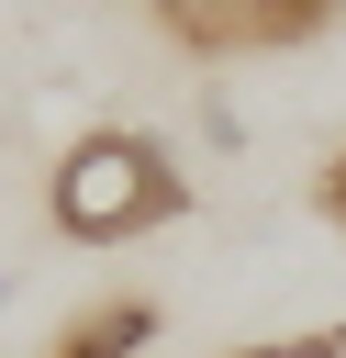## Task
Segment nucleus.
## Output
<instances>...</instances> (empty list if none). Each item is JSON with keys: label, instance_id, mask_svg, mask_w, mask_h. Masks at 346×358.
Instances as JSON below:
<instances>
[{"label": "nucleus", "instance_id": "obj_1", "mask_svg": "<svg viewBox=\"0 0 346 358\" xmlns=\"http://www.w3.org/2000/svg\"><path fill=\"white\" fill-rule=\"evenodd\" d=\"M45 213H56V235H78V246H134V235H156V224L190 213V179H179V157H167L156 134L100 123V134H78V145L56 157Z\"/></svg>", "mask_w": 346, "mask_h": 358}, {"label": "nucleus", "instance_id": "obj_2", "mask_svg": "<svg viewBox=\"0 0 346 358\" xmlns=\"http://www.w3.org/2000/svg\"><path fill=\"white\" fill-rule=\"evenodd\" d=\"M335 22L346 0H156V34H179L190 56H290Z\"/></svg>", "mask_w": 346, "mask_h": 358}, {"label": "nucleus", "instance_id": "obj_3", "mask_svg": "<svg viewBox=\"0 0 346 358\" xmlns=\"http://www.w3.org/2000/svg\"><path fill=\"white\" fill-rule=\"evenodd\" d=\"M156 347V302H89L45 358H145Z\"/></svg>", "mask_w": 346, "mask_h": 358}, {"label": "nucleus", "instance_id": "obj_4", "mask_svg": "<svg viewBox=\"0 0 346 358\" xmlns=\"http://www.w3.org/2000/svg\"><path fill=\"white\" fill-rule=\"evenodd\" d=\"M223 358H346V313H335V324H301V336H246V347H223Z\"/></svg>", "mask_w": 346, "mask_h": 358}, {"label": "nucleus", "instance_id": "obj_5", "mask_svg": "<svg viewBox=\"0 0 346 358\" xmlns=\"http://www.w3.org/2000/svg\"><path fill=\"white\" fill-rule=\"evenodd\" d=\"M201 145H212V157H234V145H246V112H234L223 90H201Z\"/></svg>", "mask_w": 346, "mask_h": 358}, {"label": "nucleus", "instance_id": "obj_6", "mask_svg": "<svg viewBox=\"0 0 346 358\" xmlns=\"http://www.w3.org/2000/svg\"><path fill=\"white\" fill-rule=\"evenodd\" d=\"M324 213H335V224H346V157H335V168H324Z\"/></svg>", "mask_w": 346, "mask_h": 358}, {"label": "nucleus", "instance_id": "obj_7", "mask_svg": "<svg viewBox=\"0 0 346 358\" xmlns=\"http://www.w3.org/2000/svg\"><path fill=\"white\" fill-rule=\"evenodd\" d=\"M0 313H11V268H0Z\"/></svg>", "mask_w": 346, "mask_h": 358}]
</instances>
